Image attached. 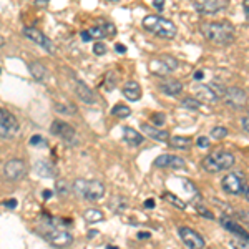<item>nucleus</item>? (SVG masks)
<instances>
[{"label": "nucleus", "mask_w": 249, "mask_h": 249, "mask_svg": "<svg viewBox=\"0 0 249 249\" xmlns=\"http://www.w3.org/2000/svg\"><path fill=\"white\" fill-rule=\"evenodd\" d=\"M151 3H153L155 9H160V10H163V7H164V2H163V0H153Z\"/></svg>", "instance_id": "37998d69"}, {"label": "nucleus", "mask_w": 249, "mask_h": 249, "mask_svg": "<svg viewBox=\"0 0 249 249\" xmlns=\"http://www.w3.org/2000/svg\"><path fill=\"white\" fill-rule=\"evenodd\" d=\"M30 144H32V146H40V144L47 146V142H45V140H43L40 135H34V136L30 138Z\"/></svg>", "instance_id": "e433bc0d"}, {"label": "nucleus", "mask_w": 249, "mask_h": 249, "mask_svg": "<svg viewBox=\"0 0 249 249\" xmlns=\"http://www.w3.org/2000/svg\"><path fill=\"white\" fill-rule=\"evenodd\" d=\"M48 0H35V5H47Z\"/></svg>", "instance_id": "603ef678"}, {"label": "nucleus", "mask_w": 249, "mask_h": 249, "mask_svg": "<svg viewBox=\"0 0 249 249\" xmlns=\"http://www.w3.org/2000/svg\"><path fill=\"white\" fill-rule=\"evenodd\" d=\"M236 158L231 151L226 150H214L213 153L206 155L201 161V166L208 173H221L234 166Z\"/></svg>", "instance_id": "39448f33"}, {"label": "nucleus", "mask_w": 249, "mask_h": 249, "mask_svg": "<svg viewBox=\"0 0 249 249\" xmlns=\"http://www.w3.org/2000/svg\"><path fill=\"white\" fill-rule=\"evenodd\" d=\"M71 191L80 199H87V201H98L105 196V184L98 179H75L71 184Z\"/></svg>", "instance_id": "7ed1b4c3"}, {"label": "nucleus", "mask_w": 249, "mask_h": 249, "mask_svg": "<svg viewBox=\"0 0 249 249\" xmlns=\"http://www.w3.org/2000/svg\"><path fill=\"white\" fill-rule=\"evenodd\" d=\"M178 234H179V238L183 239V243L190 249H204V246H206L203 236L199 234L198 231L191 230V228H188V226H179Z\"/></svg>", "instance_id": "9b49d317"}, {"label": "nucleus", "mask_w": 249, "mask_h": 249, "mask_svg": "<svg viewBox=\"0 0 249 249\" xmlns=\"http://www.w3.org/2000/svg\"><path fill=\"white\" fill-rule=\"evenodd\" d=\"M17 199H7V201H3V206L5 208H10V210H15L17 208Z\"/></svg>", "instance_id": "ea45409f"}, {"label": "nucleus", "mask_w": 249, "mask_h": 249, "mask_svg": "<svg viewBox=\"0 0 249 249\" xmlns=\"http://www.w3.org/2000/svg\"><path fill=\"white\" fill-rule=\"evenodd\" d=\"M211 135H213V138H214V140H223V138H226V136H228V130L224 126H216V128H213V130H211Z\"/></svg>", "instance_id": "473e14b6"}, {"label": "nucleus", "mask_w": 249, "mask_h": 249, "mask_svg": "<svg viewBox=\"0 0 249 249\" xmlns=\"http://www.w3.org/2000/svg\"><path fill=\"white\" fill-rule=\"evenodd\" d=\"M83 218H85L88 224H95V223H100V221L105 219V216H103V213L100 210H96V208H90V210L85 211Z\"/></svg>", "instance_id": "bb28decb"}, {"label": "nucleus", "mask_w": 249, "mask_h": 249, "mask_svg": "<svg viewBox=\"0 0 249 249\" xmlns=\"http://www.w3.org/2000/svg\"><path fill=\"white\" fill-rule=\"evenodd\" d=\"M67 223H70V221L60 219V218H52V216H42L38 232L52 244V246L67 248L73 243V236L65 230Z\"/></svg>", "instance_id": "f257e3e1"}, {"label": "nucleus", "mask_w": 249, "mask_h": 249, "mask_svg": "<svg viewBox=\"0 0 249 249\" xmlns=\"http://www.w3.org/2000/svg\"><path fill=\"white\" fill-rule=\"evenodd\" d=\"M55 110L58 113H63V115H75L77 113V107L73 103L67 102V103H55Z\"/></svg>", "instance_id": "7c9ffc66"}, {"label": "nucleus", "mask_w": 249, "mask_h": 249, "mask_svg": "<svg viewBox=\"0 0 249 249\" xmlns=\"http://www.w3.org/2000/svg\"><path fill=\"white\" fill-rule=\"evenodd\" d=\"M34 171L37 173L38 176H42V178H53V176H57V168H55V164L47 161V160H38V161H35Z\"/></svg>", "instance_id": "6ab92c4d"}, {"label": "nucleus", "mask_w": 249, "mask_h": 249, "mask_svg": "<svg viewBox=\"0 0 249 249\" xmlns=\"http://www.w3.org/2000/svg\"><path fill=\"white\" fill-rule=\"evenodd\" d=\"M107 52H108V48H107V45L103 42L93 43V53L95 55H98V57H103V55H107Z\"/></svg>", "instance_id": "f704fd0d"}, {"label": "nucleus", "mask_w": 249, "mask_h": 249, "mask_svg": "<svg viewBox=\"0 0 249 249\" xmlns=\"http://www.w3.org/2000/svg\"><path fill=\"white\" fill-rule=\"evenodd\" d=\"M115 50L118 52V53H124V52H126V47L122 45V43H116V45H115Z\"/></svg>", "instance_id": "a18cd8bd"}, {"label": "nucleus", "mask_w": 249, "mask_h": 249, "mask_svg": "<svg viewBox=\"0 0 249 249\" xmlns=\"http://www.w3.org/2000/svg\"><path fill=\"white\" fill-rule=\"evenodd\" d=\"M75 93H77V96L82 102H85L88 103V105H93V103L96 102V98H95V93L91 91V88L90 87H87L83 82H75Z\"/></svg>", "instance_id": "4be33fe9"}, {"label": "nucleus", "mask_w": 249, "mask_h": 249, "mask_svg": "<svg viewBox=\"0 0 249 249\" xmlns=\"http://www.w3.org/2000/svg\"><path fill=\"white\" fill-rule=\"evenodd\" d=\"M50 133L58 136L60 140H63V142H73L75 136H77V131H75V128L71 126L70 123L63 122V120H53L50 124Z\"/></svg>", "instance_id": "f8f14e48"}, {"label": "nucleus", "mask_w": 249, "mask_h": 249, "mask_svg": "<svg viewBox=\"0 0 249 249\" xmlns=\"http://www.w3.org/2000/svg\"><path fill=\"white\" fill-rule=\"evenodd\" d=\"M196 144H198L199 148H210L211 142H210V138H206V136H199Z\"/></svg>", "instance_id": "4c0bfd02"}, {"label": "nucleus", "mask_w": 249, "mask_h": 249, "mask_svg": "<svg viewBox=\"0 0 249 249\" xmlns=\"http://www.w3.org/2000/svg\"><path fill=\"white\" fill-rule=\"evenodd\" d=\"M52 195H53V193H52V191H43V198H45V199H48V198H52Z\"/></svg>", "instance_id": "864d4df0"}, {"label": "nucleus", "mask_w": 249, "mask_h": 249, "mask_svg": "<svg viewBox=\"0 0 249 249\" xmlns=\"http://www.w3.org/2000/svg\"><path fill=\"white\" fill-rule=\"evenodd\" d=\"M219 223H221V226H223L224 230H228L230 232H232V234H234V238H241V239L249 241V232H248V231H244L243 228H241L234 219L230 218V216H226V214L221 216Z\"/></svg>", "instance_id": "f3484780"}, {"label": "nucleus", "mask_w": 249, "mask_h": 249, "mask_svg": "<svg viewBox=\"0 0 249 249\" xmlns=\"http://www.w3.org/2000/svg\"><path fill=\"white\" fill-rule=\"evenodd\" d=\"M80 38H82L83 42H91V37L88 35V32H87V30H83L82 34H80Z\"/></svg>", "instance_id": "c03bdc74"}, {"label": "nucleus", "mask_w": 249, "mask_h": 249, "mask_svg": "<svg viewBox=\"0 0 249 249\" xmlns=\"http://www.w3.org/2000/svg\"><path fill=\"white\" fill-rule=\"evenodd\" d=\"M111 115L116 116V118H126V116L131 115V108L124 103H116V105L111 108Z\"/></svg>", "instance_id": "cd10ccee"}, {"label": "nucleus", "mask_w": 249, "mask_h": 249, "mask_svg": "<svg viewBox=\"0 0 249 249\" xmlns=\"http://www.w3.org/2000/svg\"><path fill=\"white\" fill-rule=\"evenodd\" d=\"M160 90H161L164 95L176 96L183 91V83L179 82V80H164V82L160 83Z\"/></svg>", "instance_id": "5701e85b"}, {"label": "nucleus", "mask_w": 249, "mask_h": 249, "mask_svg": "<svg viewBox=\"0 0 249 249\" xmlns=\"http://www.w3.org/2000/svg\"><path fill=\"white\" fill-rule=\"evenodd\" d=\"M224 88L219 83H206V85H199L198 87V102H206V103H214L219 98H223L224 95Z\"/></svg>", "instance_id": "6e6552de"}, {"label": "nucleus", "mask_w": 249, "mask_h": 249, "mask_svg": "<svg viewBox=\"0 0 249 249\" xmlns=\"http://www.w3.org/2000/svg\"><path fill=\"white\" fill-rule=\"evenodd\" d=\"M193 7L201 15H214L228 7V0H198L193 2Z\"/></svg>", "instance_id": "4468645a"}, {"label": "nucleus", "mask_w": 249, "mask_h": 249, "mask_svg": "<svg viewBox=\"0 0 249 249\" xmlns=\"http://www.w3.org/2000/svg\"><path fill=\"white\" fill-rule=\"evenodd\" d=\"M142 131L146 136H150L151 140H155V142H168L170 140V133L168 131H164V130H160V128H156L153 126V124H148V123H143L142 124Z\"/></svg>", "instance_id": "aec40b11"}, {"label": "nucleus", "mask_w": 249, "mask_h": 249, "mask_svg": "<svg viewBox=\"0 0 249 249\" xmlns=\"http://www.w3.org/2000/svg\"><path fill=\"white\" fill-rule=\"evenodd\" d=\"M243 195H244V198H246V201H249V184H246V186H244Z\"/></svg>", "instance_id": "8fccbe9b"}, {"label": "nucleus", "mask_w": 249, "mask_h": 249, "mask_svg": "<svg viewBox=\"0 0 249 249\" xmlns=\"http://www.w3.org/2000/svg\"><path fill=\"white\" fill-rule=\"evenodd\" d=\"M0 73H2V70H0Z\"/></svg>", "instance_id": "4d7b16f0"}, {"label": "nucleus", "mask_w": 249, "mask_h": 249, "mask_svg": "<svg viewBox=\"0 0 249 249\" xmlns=\"http://www.w3.org/2000/svg\"><path fill=\"white\" fill-rule=\"evenodd\" d=\"M123 95H124V98L130 100V102H138V100L142 98V87H140V83L135 82V80H128L123 85Z\"/></svg>", "instance_id": "412c9836"}, {"label": "nucleus", "mask_w": 249, "mask_h": 249, "mask_svg": "<svg viewBox=\"0 0 249 249\" xmlns=\"http://www.w3.org/2000/svg\"><path fill=\"white\" fill-rule=\"evenodd\" d=\"M150 68L155 75H160V77H164V75L171 73L178 68V60L171 55H161L160 58H155L150 62Z\"/></svg>", "instance_id": "1a4fd4ad"}, {"label": "nucleus", "mask_w": 249, "mask_h": 249, "mask_svg": "<svg viewBox=\"0 0 249 249\" xmlns=\"http://www.w3.org/2000/svg\"><path fill=\"white\" fill-rule=\"evenodd\" d=\"M155 166H158V168H173V170H179V168H184V166H186V161H184L181 156L164 153V155L158 156V158L155 160Z\"/></svg>", "instance_id": "dca6fc26"}, {"label": "nucleus", "mask_w": 249, "mask_h": 249, "mask_svg": "<svg viewBox=\"0 0 249 249\" xmlns=\"http://www.w3.org/2000/svg\"><path fill=\"white\" fill-rule=\"evenodd\" d=\"M27 175V164L20 158H12L3 166V176L9 181H20Z\"/></svg>", "instance_id": "9d476101"}, {"label": "nucleus", "mask_w": 249, "mask_h": 249, "mask_svg": "<svg viewBox=\"0 0 249 249\" xmlns=\"http://www.w3.org/2000/svg\"><path fill=\"white\" fill-rule=\"evenodd\" d=\"M241 219H243L244 223H246V226L249 228V211H244L243 214H241Z\"/></svg>", "instance_id": "49530a36"}, {"label": "nucleus", "mask_w": 249, "mask_h": 249, "mask_svg": "<svg viewBox=\"0 0 249 249\" xmlns=\"http://www.w3.org/2000/svg\"><path fill=\"white\" fill-rule=\"evenodd\" d=\"M107 249H120V248H116V246H113V244H110V246H107Z\"/></svg>", "instance_id": "5fc2aeb1"}, {"label": "nucleus", "mask_w": 249, "mask_h": 249, "mask_svg": "<svg viewBox=\"0 0 249 249\" xmlns=\"http://www.w3.org/2000/svg\"><path fill=\"white\" fill-rule=\"evenodd\" d=\"M29 70H30V75L37 80V82H43L47 77V68L43 67L40 62H30Z\"/></svg>", "instance_id": "393cba45"}, {"label": "nucleus", "mask_w": 249, "mask_h": 249, "mask_svg": "<svg viewBox=\"0 0 249 249\" xmlns=\"http://www.w3.org/2000/svg\"><path fill=\"white\" fill-rule=\"evenodd\" d=\"M123 140L126 142L130 146H138V144L143 143L144 136L142 133H138V131L135 130V128L131 126H124L123 128Z\"/></svg>", "instance_id": "b1692460"}, {"label": "nucleus", "mask_w": 249, "mask_h": 249, "mask_svg": "<svg viewBox=\"0 0 249 249\" xmlns=\"http://www.w3.org/2000/svg\"><path fill=\"white\" fill-rule=\"evenodd\" d=\"M20 130L18 120L15 118L14 113H10L7 108L0 107V138L12 140L15 138Z\"/></svg>", "instance_id": "423d86ee"}, {"label": "nucleus", "mask_w": 249, "mask_h": 249, "mask_svg": "<svg viewBox=\"0 0 249 249\" xmlns=\"http://www.w3.org/2000/svg\"><path fill=\"white\" fill-rule=\"evenodd\" d=\"M203 77H204L203 70H196L195 71V80H203Z\"/></svg>", "instance_id": "09e8293b"}, {"label": "nucleus", "mask_w": 249, "mask_h": 249, "mask_svg": "<svg viewBox=\"0 0 249 249\" xmlns=\"http://www.w3.org/2000/svg\"><path fill=\"white\" fill-rule=\"evenodd\" d=\"M243 9H244V15H246V20L249 22V0H244Z\"/></svg>", "instance_id": "79ce46f5"}, {"label": "nucleus", "mask_w": 249, "mask_h": 249, "mask_svg": "<svg viewBox=\"0 0 249 249\" xmlns=\"http://www.w3.org/2000/svg\"><path fill=\"white\" fill-rule=\"evenodd\" d=\"M143 29L156 35V37L166 40L175 38L176 34H178V29H176L175 23L164 17H160V15H146L143 18Z\"/></svg>", "instance_id": "20e7f679"}, {"label": "nucleus", "mask_w": 249, "mask_h": 249, "mask_svg": "<svg viewBox=\"0 0 249 249\" xmlns=\"http://www.w3.org/2000/svg\"><path fill=\"white\" fill-rule=\"evenodd\" d=\"M203 37L216 45H231L234 42L236 30L228 20H214V22H204L199 25Z\"/></svg>", "instance_id": "f03ea898"}, {"label": "nucleus", "mask_w": 249, "mask_h": 249, "mask_svg": "<svg viewBox=\"0 0 249 249\" xmlns=\"http://www.w3.org/2000/svg\"><path fill=\"white\" fill-rule=\"evenodd\" d=\"M150 120L153 122L155 126L158 128V126H161V124H164V120H166V116H164L163 113H153Z\"/></svg>", "instance_id": "c9c22d12"}, {"label": "nucleus", "mask_w": 249, "mask_h": 249, "mask_svg": "<svg viewBox=\"0 0 249 249\" xmlns=\"http://www.w3.org/2000/svg\"><path fill=\"white\" fill-rule=\"evenodd\" d=\"M163 199H166L168 203L173 204L175 208H178V210H184L186 208V201H183L179 196H176V195H173V193H163Z\"/></svg>", "instance_id": "c85d7f7f"}, {"label": "nucleus", "mask_w": 249, "mask_h": 249, "mask_svg": "<svg viewBox=\"0 0 249 249\" xmlns=\"http://www.w3.org/2000/svg\"><path fill=\"white\" fill-rule=\"evenodd\" d=\"M88 35L93 38H107V37H113L116 34L115 30V25H111V23H103V25H93L90 27V29L87 30Z\"/></svg>", "instance_id": "a211bd4d"}, {"label": "nucleus", "mask_w": 249, "mask_h": 249, "mask_svg": "<svg viewBox=\"0 0 249 249\" xmlns=\"http://www.w3.org/2000/svg\"><path fill=\"white\" fill-rule=\"evenodd\" d=\"M224 102L226 105H230L232 108H243L244 105L248 103V95L243 88L239 87H230L224 90V95H223Z\"/></svg>", "instance_id": "2eb2a0df"}, {"label": "nucleus", "mask_w": 249, "mask_h": 249, "mask_svg": "<svg viewBox=\"0 0 249 249\" xmlns=\"http://www.w3.org/2000/svg\"><path fill=\"white\" fill-rule=\"evenodd\" d=\"M23 35H25L29 40H32L34 43H37V45H40L42 48H45L48 53H53V52H55L53 42H52V40L48 38L43 32L35 29V27H25V29H23Z\"/></svg>", "instance_id": "ddd939ff"}, {"label": "nucleus", "mask_w": 249, "mask_h": 249, "mask_svg": "<svg viewBox=\"0 0 249 249\" xmlns=\"http://www.w3.org/2000/svg\"><path fill=\"white\" fill-rule=\"evenodd\" d=\"M168 143L176 150H190L193 140L188 138V136H173V138L168 140Z\"/></svg>", "instance_id": "a878e982"}, {"label": "nucleus", "mask_w": 249, "mask_h": 249, "mask_svg": "<svg viewBox=\"0 0 249 249\" xmlns=\"http://www.w3.org/2000/svg\"><path fill=\"white\" fill-rule=\"evenodd\" d=\"M138 238L140 239H148L150 238V232H138Z\"/></svg>", "instance_id": "3c124183"}, {"label": "nucleus", "mask_w": 249, "mask_h": 249, "mask_svg": "<svg viewBox=\"0 0 249 249\" xmlns=\"http://www.w3.org/2000/svg\"><path fill=\"white\" fill-rule=\"evenodd\" d=\"M181 107H183V108H186V110H193V111H196V110H199V107H201V103H199L198 100L195 98V96H188V98L181 100Z\"/></svg>", "instance_id": "2f4dec72"}, {"label": "nucleus", "mask_w": 249, "mask_h": 249, "mask_svg": "<svg viewBox=\"0 0 249 249\" xmlns=\"http://www.w3.org/2000/svg\"><path fill=\"white\" fill-rule=\"evenodd\" d=\"M55 193H57L60 198H67L68 193H70V184H68L67 179L63 178L57 179V183H55Z\"/></svg>", "instance_id": "c756f323"}, {"label": "nucleus", "mask_w": 249, "mask_h": 249, "mask_svg": "<svg viewBox=\"0 0 249 249\" xmlns=\"http://www.w3.org/2000/svg\"><path fill=\"white\" fill-rule=\"evenodd\" d=\"M196 210H198L199 213H201V216H204V218H208V219H214V214H213V213H211L210 210H206V208H204V206H198V208H196Z\"/></svg>", "instance_id": "58836bf2"}, {"label": "nucleus", "mask_w": 249, "mask_h": 249, "mask_svg": "<svg viewBox=\"0 0 249 249\" xmlns=\"http://www.w3.org/2000/svg\"><path fill=\"white\" fill-rule=\"evenodd\" d=\"M231 246L234 249H249V241L241 239V238H232L231 239Z\"/></svg>", "instance_id": "72a5a7b5"}, {"label": "nucleus", "mask_w": 249, "mask_h": 249, "mask_svg": "<svg viewBox=\"0 0 249 249\" xmlns=\"http://www.w3.org/2000/svg\"><path fill=\"white\" fill-rule=\"evenodd\" d=\"M3 43V38H2V35H0V45H2Z\"/></svg>", "instance_id": "6e6d98bb"}, {"label": "nucleus", "mask_w": 249, "mask_h": 249, "mask_svg": "<svg viewBox=\"0 0 249 249\" xmlns=\"http://www.w3.org/2000/svg\"><path fill=\"white\" fill-rule=\"evenodd\" d=\"M241 124H243L244 131H248L249 133V115H244L243 118H241Z\"/></svg>", "instance_id": "a19ab883"}, {"label": "nucleus", "mask_w": 249, "mask_h": 249, "mask_svg": "<svg viewBox=\"0 0 249 249\" xmlns=\"http://www.w3.org/2000/svg\"><path fill=\"white\" fill-rule=\"evenodd\" d=\"M221 186L223 190L228 193V195H241L244 191V186H246V179H244V175L239 171L234 173H228L226 176H223L221 179Z\"/></svg>", "instance_id": "0eeeda50"}, {"label": "nucleus", "mask_w": 249, "mask_h": 249, "mask_svg": "<svg viewBox=\"0 0 249 249\" xmlns=\"http://www.w3.org/2000/svg\"><path fill=\"white\" fill-rule=\"evenodd\" d=\"M144 208H148V210H151V208H155V199H146L144 201Z\"/></svg>", "instance_id": "de8ad7c7"}]
</instances>
